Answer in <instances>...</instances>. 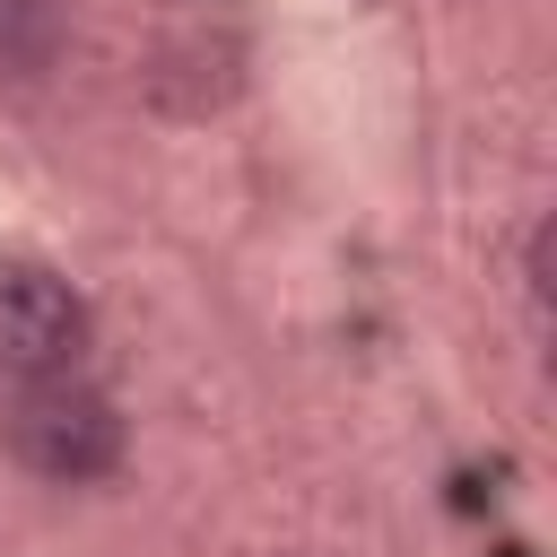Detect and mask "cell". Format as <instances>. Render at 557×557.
<instances>
[{
	"label": "cell",
	"mask_w": 557,
	"mask_h": 557,
	"mask_svg": "<svg viewBox=\"0 0 557 557\" xmlns=\"http://www.w3.org/2000/svg\"><path fill=\"white\" fill-rule=\"evenodd\" d=\"M87 339H96V313L52 261H0V374L17 383L78 374Z\"/></svg>",
	"instance_id": "cell-2"
},
{
	"label": "cell",
	"mask_w": 557,
	"mask_h": 557,
	"mask_svg": "<svg viewBox=\"0 0 557 557\" xmlns=\"http://www.w3.org/2000/svg\"><path fill=\"white\" fill-rule=\"evenodd\" d=\"M61 61V0H0V78H44Z\"/></svg>",
	"instance_id": "cell-3"
},
{
	"label": "cell",
	"mask_w": 557,
	"mask_h": 557,
	"mask_svg": "<svg viewBox=\"0 0 557 557\" xmlns=\"http://www.w3.org/2000/svg\"><path fill=\"white\" fill-rule=\"evenodd\" d=\"M0 435H9V453H17L35 479H61V487L104 479V470L122 461V409H113L104 392H87L78 374H35V383H17V400L0 409Z\"/></svg>",
	"instance_id": "cell-1"
}]
</instances>
